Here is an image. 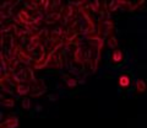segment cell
Masks as SVG:
<instances>
[{
  "label": "cell",
  "instance_id": "cell-1",
  "mask_svg": "<svg viewBox=\"0 0 147 128\" xmlns=\"http://www.w3.org/2000/svg\"><path fill=\"white\" fill-rule=\"evenodd\" d=\"M112 62L114 64H120L123 63L124 61V54H123V51L121 49H119V48H115V49H113V52H112Z\"/></svg>",
  "mask_w": 147,
  "mask_h": 128
},
{
  "label": "cell",
  "instance_id": "cell-2",
  "mask_svg": "<svg viewBox=\"0 0 147 128\" xmlns=\"http://www.w3.org/2000/svg\"><path fill=\"white\" fill-rule=\"evenodd\" d=\"M18 125V121L16 117H9L7 120H5L1 126H0V128H16Z\"/></svg>",
  "mask_w": 147,
  "mask_h": 128
},
{
  "label": "cell",
  "instance_id": "cell-3",
  "mask_svg": "<svg viewBox=\"0 0 147 128\" xmlns=\"http://www.w3.org/2000/svg\"><path fill=\"white\" fill-rule=\"evenodd\" d=\"M118 83L121 88H129V86H130V83H131L130 76H129L127 74H121L118 79Z\"/></svg>",
  "mask_w": 147,
  "mask_h": 128
},
{
  "label": "cell",
  "instance_id": "cell-4",
  "mask_svg": "<svg viewBox=\"0 0 147 128\" xmlns=\"http://www.w3.org/2000/svg\"><path fill=\"white\" fill-rule=\"evenodd\" d=\"M136 90L139 91V93H145V90H146V83L142 79L136 80Z\"/></svg>",
  "mask_w": 147,
  "mask_h": 128
},
{
  "label": "cell",
  "instance_id": "cell-5",
  "mask_svg": "<svg viewBox=\"0 0 147 128\" xmlns=\"http://www.w3.org/2000/svg\"><path fill=\"white\" fill-rule=\"evenodd\" d=\"M30 91V88L26 85H17V94L20 95H25Z\"/></svg>",
  "mask_w": 147,
  "mask_h": 128
},
{
  "label": "cell",
  "instance_id": "cell-6",
  "mask_svg": "<svg viewBox=\"0 0 147 128\" xmlns=\"http://www.w3.org/2000/svg\"><path fill=\"white\" fill-rule=\"evenodd\" d=\"M108 46L110 48H113V49H115L118 48V41L115 37H109L108 38Z\"/></svg>",
  "mask_w": 147,
  "mask_h": 128
},
{
  "label": "cell",
  "instance_id": "cell-7",
  "mask_svg": "<svg viewBox=\"0 0 147 128\" xmlns=\"http://www.w3.org/2000/svg\"><path fill=\"white\" fill-rule=\"evenodd\" d=\"M65 78V81H66V84L69 86H71V88H74V86H76L77 85V81L74 79V78H70V76H64Z\"/></svg>",
  "mask_w": 147,
  "mask_h": 128
},
{
  "label": "cell",
  "instance_id": "cell-8",
  "mask_svg": "<svg viewBox=\"0 0 147 128\" xmlns=\"http://www.w3.org/2000/svg\"><path fill=\"white\" fill-rule=\"evenodd\" d=\"M1 103L4 105V106H6V107H12L13 105H15V101H13L12 99H4Z\"/></svg>",
  "mask_w": 147,
  "mask_h": 128
},
{
  "label": "cell",
  "instance_id": "cell-9",
  "mask_svg": "<svg viewBox=\"0 0 147 128\" xmlns=\"http://www.w3.org/2000/svg\"><path fill=\"white\" fill-rule=\"evenodd\" d=\"M30 106H31V101H30V99L25 97L24 100H22V107L26 108V110H28V108H30Z\"/></svg>",
  "mask_w": 147,
  "mask_h": 128
}]
</instances>
